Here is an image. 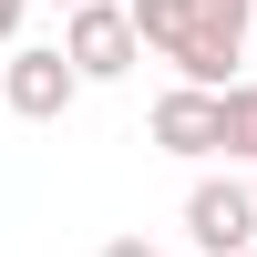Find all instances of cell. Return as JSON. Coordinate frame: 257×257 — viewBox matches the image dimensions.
<instances>
[{
  "label": "cell",
  "instance_id": "cell-1",
  "mask_svg": "<svg viewBox=\"0 0 257 257\" xmlns=\"http://www.w3.org/2000/svg\"><path fill=\"white\" fill-rule=\"evenodd\" d=\"M0 103H11L21 123H62L82 103V62L62 52V41H21V52H0Z\"/></svg>",
  "mask_w": 257,
  "mask_h": 257
},
{
  "label": "cell",
  "instance_id": "cell-2",
  "mask_svg": "<svg viewBox=\"0 0 257 257\" xmlns=\"http://www.w3.org/2000/svg\"><path fill=\"white\" fill-rule=\"evenodd\" d=\"M185 247L196 257H247L257 247V175H196L185 185Z\"/></svg>",
  "mask_w": 257,
  "mask_h": 257
},
{
  "label": "cell",
  "instance_id": "cell-3",
  "mask_svg": "<svg viewBox=\"0 0 257 257\" xmlns=\"http://www.w3.org/2000/svg\"><path fill=\"white\" fill-rule=\"evenodd\" d=\"M62 52L82 62V82H123V72L144 62L134 0H82V11H62Z\"/></svg>",
  "mask_w": 257,
  "mask_h": 257
},
{
  "label": "cell",
  "instance_id": "cell-4",
  "mask_svg": "<svg viewBox=\"0 0 257 257\" xmlns=\"http://www.w3.org/2000/svg\"><path fill=\"white\" fill-rule=\"evenodd\" d=\"M144 134H155L165 155H185V165L226 155V93H206V82H175V93H155V113H144Z\"/></svg>",
  "mask_w": 257,
  "mask_h": 257
},
{
  "label": "cell",
  "instance_id": "cell-5",
  "mask_svg": "<svg viewBox=\"0 0 257 257\" xmlns=\"http://www.w3.org/2000/svg\"><path fill=\"white\" fill-rule=\"evenodd\" d=\"M226 165H257V82H226Z\"/></svg>",
  "mask_w": 257,
  "mask_h": 257
},
{
  "label": "cell",
  "instance_id": "cell-6",
  "mask_svg": "<svg viewBox=\"0 0 257 257\" xmlns=\"http://www.w3.org/2000/svg\"><path fill=\"white\" fill-rule=\"evenodd\" d=\"M21 11H31V0H0V52H21V41H11V31H21Z\"/></svg>",
  "mask_w": 257,
  "mask_h": 257
},
{
  "label": "cell",
  "instance_id": "cell-7",
  "mask_svg": "<svg viewBox=\"0 0 257 257\" xmlns=\"http://www.w3.org/2000/svg\"><path fill=\"white\" fill-rule=\"evenodd\" d=\"M103 257H165V247H144V237H113V247H103Z\"/></svg>",
  "mask_w": 257,
  "mask_h": 257
},
{
  "label": "cell",
  "instance_id": "cell-8",
  "mask_svg": "<svg viewBox=\"0 0 257 257\" xmlns=\"http://www.w3.org/2000/svg\"><path fill=\"white\" fill-rule=\"evenodd\" d=\"M52 11H82V0H52Z\"/></svg>",
  "mask_w": 257,
  "mask_h": 257
},
{
  "label": "cell",
  "instance_id": "cell-9",
  "mask_svg": "<svg viewBox=\"0 0 257 257\" xmlns=\"http://www.w3.org/2000/svg\"><path fill=\"white\" fill-rule=\"evenodd\" d=\"M247 175H257V165H247Z\"/></svg>",
  "mask_w": 257,
  "mask_h": 257
},
{
  "label": "cell",
  "instance_id": "cell-10",
  "mask_svg": "<svg viewBox=\"0 0 257 257\" xmlns=\"http://www.w3.org/2000/svg\"><path fill=\"white\" fill-rule=\"evenodd\" d=\"M247 257H257V247H247Z\"/></svg>",
  "mask_w": 257,
  "mask_h": 257
}]
</instances>
